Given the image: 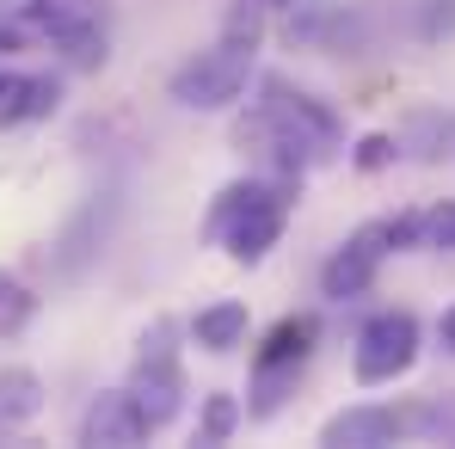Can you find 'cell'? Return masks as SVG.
<instances>
[{
	"label": "cell",
	"mask_w": 455,
	"mask_h": 449,
	"mask_svg": "<svg viewBox=\"0 0 455 449\" xmlns=\"http://www.w3.org/2000/svg\"><path fill=\"white\" fill-rule=\"evenodd\" d=\"M425 246H437V253H455V204H437V210H425Z\"/></svg>",
	"instance_id": "obj_16"
},
{
	"label": "cell",
	"mask_w": 455,
	"mask_h": 449,
	"mask_svg": "<svg viewBox=\"0 0 455 449\" xmlns=\"http://www.w3.org/2000/svg\"><path fill=\"white\" fill-rule=\"evenodd\" d=\"M172 339H179V326H172V320H154L148 333H142V351H136V381H130V388L142 394L154 425H172V413H179V400H185V375H179Z\"/></svg>",
	"instance_id": "obj_7"
},
{
	"label": "cell",
	"mask_w": 455,
	"mask_h": 449,
	"mask_svg": "<svg viewBox=\"0 0 455 449\" xmlns=\"http://www.w3.org/2000/svg\"><path fill=\"white\" fill-rule=\"evenodd\" d=\"M31 308H37L31 284H25V277H12V271H0V339H12V333L31 320Z\"/></svg>",
	"instance_id": "obj_14"
},
{
	"label": "cell",
	"mask_w": 455,
	"mask_h": 449,
	"mask_svg": "<svg viewBox=\"0 0 455 449\" xmlns=\"http://www.w3.org/2000/svg\"><path fill=\"white\" fill-rule=\"evenodd\" d=\"M406 425H412V419L394 413V406H345V413H332V419L320 425V444H332V449H376V444H394Z\"/></svg>",
	"instance_id": "obj_9"
},
{
	"label": "cell",
	"mask_w": 455,
	"mask_h": 449,
	"mask_svg": "<svg viewBox=\"0 0 455 449\" xmlns=\"http://www.w3.org/2000/svg\"><path fill=\"white\" fill-rule=\"evenodd\" d=\"M37 406H44V381H37V370L6 364V370H0V431L31 425V419H37Z\"/></svg>",
	"instance_id": "obj_10"
},
{
	"label": "cell",
	"mask_w": 455,
	"mask_h": 449,
	"mask_svg": "<svg viewBox=\"0 0 455 449\" xmlns=\"http://www.w3.org/2000/svg\"><path fill=\"white\" fill-rule=\"evenodd\" d=\"M314 339H320V320L314 314H290V320H277L265 333V345L252 351V406H246L252 419H271L283 406V394L296 388L302 364L314 357Z\"/></svg>",
	"instance_id": "obj_5"
},
{
	"label": "cell",
	"mask_w": 455,
	"mask_h": 449,
	"mask_svg": "<svg viewBox=\"0 0 455 449\" xmlns=\"http://www.w3.org/2000/svg\"><path fill=\"white\" fill-rule=\"evenodd\" d=\"M191 339L204 345V351H234V345H246V301H216V308H197V320H191Z\"/></svg>",
	"instance_id": "obj_11"
},
{
	"label": "cell",
	"mask_w": 455,
	"mask_h": 449,
	"mask_svg": "<svg viewBox=\"0 0 455 449\" xmlns=\"http://www.w3.org/2000/svg\"><path fill=\"white\" fill-rule=\"evenodd\" d=\"M419 364V320L406 308H387L376 320H363L357 333V351H351V375L363 388H387Z\"/></svg>",
	"instance_id": "obj_6"
},
{
	"label": "cell",
	"mask_w": 455,
	"mask_h": 449,
	"mask_svg": "<svg viewBox=\"0 0 455 449\" xmlns=\"http://www.w3.org/2000/svg\"><path fill=\"white\" fill-rule=\"evenodd\" d=\"M290 204H296V179H234L210 222H204V240H216L234 265H259L277 240H283V222H290Z\"/></svg>",
	"instance_id": "obj_2"
},
{
	"label": "cell",
	"mask_w": 455,
	"mask_h": 449,
	"mask_svg": "<svg viewBox=\"0 0 455 449\" xmlns=\"http://www.w3.org/2000/svg\"><path fill=\"white\" fill-rule=\"evenodd\" d=\"M265 6H290V0H265Z\"/></svg>",
	"instance_id": "obj_19"
},
{
	"label": "cell",
	"mask_w": 455,
	"mask_h": 449,
	"mask_svg": "<svg viewBox=\"0 0 455 449\" xmlns=\"http://www.w3.org/2000/svg\"><path fill=\"white\" fill-rule=\"evenodd\" d=\"M148 431H160V425L148 419L136 388H111V394H99L80 413V444H92V449H130V444H142Z\"/></svg>",
	"instance_id": "obj_8"
},
{
	"label": "cell",
	"mask_w": 455,
	"mask_h": 449,
	"mask_svg": "<svg viewBox=\"0 0 455 449\" xmlns=\"http://www.w3.org/2000/svg\"><path fill=\"white\" fill-rule=\"evenodd\" d=\"M437 333H443V345H450V351H455V308H450V314H443V320H437Z\"/></svg>",
	"instance_id": "obj_18"
},
{
	"label": "cell",
	"mask_w": 455,
	"mask_h": 449,
	"mask_svg": "<svg viewBox=\"0 0 455 449\" xmlns=\"http://www.w3.org/2000/svg\"><path fill=\"white\" fill-rule=\"evenodd\" d=\"M412 246H425V216H376V222H363L326 265H320V296L326 301H357L376 284L381 259H387V253H412Z\"/></svg>",
	"instance_id": "obj_4"
},
{
	"label": "cell",
	"mask_w": 455,
	"mask_h": 449,
	"mask_svg": "<svg viewBox=\"0 0 455 449\" xmlns=\"http://www.w3.org/2000/svg\"><path fill=\"white\" fill-rule=\"evenodd\" d=\"M252 62H259V31H252V19H246V25L234 19V31H228L222 44H210V50H197L185 68H172L166 92H172L179 111H228V105L246 92Z\"/></svg>",
	"instance_id": "obj_3"
},
{
	"label": "cell",
	"mask_w": 455,
	"mask_h": 449,
	"mask_svg": "<svg viewBox=\"0 0 455 449\" xmlns=\"http://www.w3.org/2000/svg\"><path fill=\"white\" fill-rule=\"evenodd\" d=\"M240 425V400L234 394H210L204 400V419H197V444H228Z\"/></svg>",
	"instance_id": "obj_15"
},
{
	"label": "cell",
	"mask_w": 455,
	"mask_h": 449,
	"mask_svg": "<svg viewBox=\"0 0 455 449\" xmlns=\"http://www.w3.org/2000/svg\"><path fill=\"white\" fill-rule=\"evenodd\" d=\"M394 154H400V142H394V136H363L351 160H357L363 172H381V166H394Z\"/></svg>",
	"instance_id": "obj_17"
},
{
	"label": "cell",
	"mask_w": 455,
	"mask_h": 449,
	"mask_svg": "<svg viewBox=\"0 0 455 449\" xmlns=\"http://www.w3.org/2000/svg\"><path fill=\"white\" fill-rule=\"evenodd\" d=\"M265 154L277 172H290V179H302L314 160H326V154L339 148V117L320 105V99H307V92H290L283 80H265V99L252 105V117L240 124V148Z\"/></svg>",
	"instance_id": "obj_1"
},
{
	"label": "cell",
	"mask_w": 455,
	"mask_h": 449,
	"mask_svg": "<svg viewBox=\"0 0 455 449\" xmlns=\"http://www.w3.org/2000/svg\"><path fill=\"white\" fill-rule=\"evenodd\" d=\"M56 44L68 50V62H75V68H99V62H105V31L92 25V12H80V19L62 31V37H56Z\"/></svg>",
	"instance_id": "obj_13"
},
{
	"label": "cell",
	"mask_w": 455,
	"mask_h": 449,
	"mask_svg": "<svg viewBox=\"0 0 455 449\" xmlns=\"http://www.w3.org/2000/svg\"><path fill=\"white\" fill-rule=\"evenodd\" d=\"M56 99H62V86H56L50 75H25V80H19V92L0 105V124H37V117L56 111Z\"/></svg>",
	"instance_id": "obj_12"
}]
</instances>
